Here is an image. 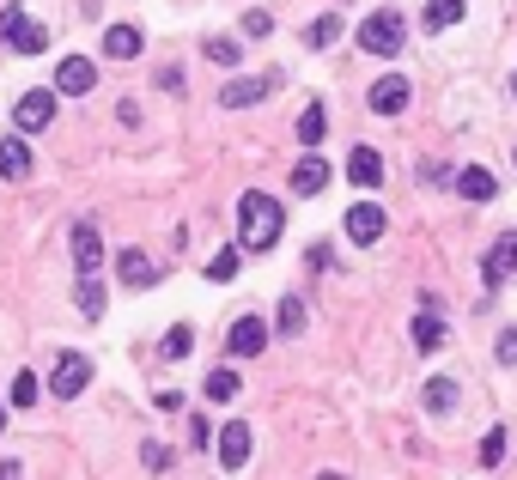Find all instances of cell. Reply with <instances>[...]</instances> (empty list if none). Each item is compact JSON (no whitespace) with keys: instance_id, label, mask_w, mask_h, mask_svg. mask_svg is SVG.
<instances>
[{"instance_id":"cell-1","label":"cell","mask_w":517,"mask_h":480,"mask_svg":"<svg viewBox=\"0 0 517 480\" xmlns=\"http://www.w3.org/2000/svg\"><path fill=\"white\" fill-rule=\"evenodd\" d=\"M280 225H286V207L274 201V195H262V189H250L244 201H238V250H274L280 244Z\"/></svg>"},{"instance_id":"cell-2","label":"cell","mask_w":517,"mask_h":480,"mask_svg":"<svg viewBox=\"0 0 517 480\" xmlns=\"http://www.w3.org/2000/svg\"><path fill=\"white\" fill-rule=\"evenodd\" d=\"M402 43H408V19L402 13H372L359 25V49L365 55H396Z\"/></svg>"},{"instance_id":"cell-3","label":"cell","mask_w":517,"mask_h":480,"mask_svg":"<svg viewBox=\"0 0 517 480\" xmlns=\"http://www.w3.org/2000/svg\"><path fill=\"white\" fill-rule=\"evenodd\" d=\"M0 43H7L13 55H43L49 49V31L25 19V7H0Z\"/></svg>"},{"instance_id":"cell-4","label":"cell","mask_w":517,"mask_h":480,"mask_svg":"<svg viewBox=\"0 0 517 480\" xmlns=\"http://www.w3.org/2000/svg\"><path fill=\"white\" fill-rule=\"evenodd\" d=\"M92 383V359L86 353H61L55 371H49V395H61V402H73V395H86Z\"/></svg>"},{"instance_id":"cell-5","label":"cell","mask_w":517,"mask_h":480,"mask_svg":"<svg viewBox=\"0 0 517 480\" xmlns=\"http://www.w3.org/2000/svg\"><path fill=\"white\" fill-rule=\"evenodd\" d=\"M92 86H98V61H92V55H67V61L55 67V92H61V98H86Z\"/></svg>"},{"instance_id":"cell-6","label":"cell","mask_w":517,"mask_h":480,"mask_svg":"<svg viewBox=\"0 0 517 480\" xmlns=\"http://www.w3.org/2000/svg\"><path fill=\"white\" fill-rule=\"evenodd\" d=\"M13 122H19V134H43L55 122V92H25L13 104Z\"/></svg>"},{"instance_id":"cell-7","label":"cell","mask_w":517,"mask_h":480,"mask_svg":"<svg viewBox=\"0 0 517 480\" xmlns=\"http://www.w3.org/2000/svg\"><path fill=\"white\" fill-rule=\"evenodd\" d=\"M262 347H268V323H262V316H238L232 335H226V353L232 359H256Z\"/></svg>"},{"instance_id":"cell-8","label":"cell","mask_w":517,"mask_h":480,"mask_svg":"<svg viewBox=\"0 0 517 480\" xmlns=\"http://www.w3.org/2000/svg\"><path fill=\"white\" fill-rule=\"evenodd\" d=\"M384 225H390V213H384L378 201H359V207L347 213V237H353V244H378Z\"/></svg>"},{"instance_id":"cell-9","label":"cell","mask_w":517,"mask_h":480,"mask_svg":"<svg viewBox=\"0 0 517 480\" xmlns=\"http://www.w3.org/2000/svg\"><path fill=\"white\" fill-rule=\"evenodd\" d=\"M323 189H329V158L305 152L299 165H292V195H299V201H311V195H323Z\"/></svg>"},{"instance_id":"cell-10","label":"cell","mask_w":517,"mask_h":480,"mask_svg":"<svg viewBox=\"0 0 517 480\" xmlns=\"http://www.w3.org/2000/svg\"><path fill=\"white\" fill-rule=\"evenodd\" d=\"M517 274V231H505L499 244L487 250V262H481V280H487V292L499 286V280H511Z\"/></svg>"},{"instance_id":"cell-11","label":"cell","mask_w":517,"mask_h":480,"mask_svg":"<svg viewBox=\"0 0 517 480\" xmlns=\"http://www.w3.org/2000/svg\"><path fill=\"white\" fill-rule=\"evenodd\" d=\"M98 262H104V237H98L92 219H80V225H73V268H80V274H98Z\"/></svg>"},{"instance_id":"cell-12","label":"cell","mask_w":517,"mask_h":480,"mask_svg":"<svg viewBox=\"0 0 517 480\" xmlns=\"http://www.w3.org/2000/svg\"><path fill=\"white\" fill-rule=\"evenodd\" d=\"M408 92H414V86H408L402 73H384L378 86H372V110H378V116H402V110H408Z\"/></svg>"},{"instance_id":"cell-13","label":"cell","mask_w":517,"mask_h":480,"mask_svg":"<svg viewBox=\"0 0 517 480\" xmlns=\"http://www.w3.org/2000/svg\"><path fill=\"white\" fill-rule=\"evenodd\" d=\"M274 86H280L274 73H268V79H232V86L219 92V104H226V110H250V104H256V98H268Z\"/></svg>"},{"instance_id":"cell-14","label":"cell","mask_w":517,"mask_h":480,"mask_svg":"<svg viewBox=\"0 0 517 480\" xmlns=\"http://www.w3.org/2000/svg\"><path fill=\"white\" fill-rule=\"evenodd\" d=\"M347 177H353L359 189H378V183H384V158H378V146H353Z\"/></svg>"},{"instance_id":"cell-15","label":"cell","mask_w":517,"mask_h":480,"mask_svg":"<svg viewBox=\"0 0 517 480\" xmlns=\"http://www.w3.org/2000/svg\"><path fill=\"white\" fill-rule=\"evenodd\" d=\"M250 444H256V438H250V426H244V420H232L226 432H219V462H226V468H244V462H250Z\"/></svg>"},{"instance_id":"cell-16","label":"cell","mask_w":517,"mask_h":480,"mask_svg":"<svg viewBox=\"0 0 517 480\" xmlns=\"http://www.w3.org/2000/svg\"><path fill=\"white\" fill-rule=\"evenodd\" d=\"M457 189H463V201H493L499 195V177L487 165H469V171H457Z\"/></svg>"},{"instance_id":"cell-17","label":"cell","mask_w":517,"mask_h":480,"mask_svg":"<svg viewBox=\"0 0 517 480\" xmlns=\"http://www.w3.org/2000/svg\"><path fill=\"white\" fill-rule=\"evenodd\" d=\"M0 177H7V183L31 177V146L25 140H0Z\"/></svg>"},{"instance_id":"cell-18","label":"cell","mask_w":517,"mask_h":480,"mask_svg":"<svg viewBox=\"0 0 517 480\" xmlns=\"http://www.w3.org/2000/svg\"><path fill=\"white\" fill-rule=\"evenodd\" d=\"M445 335H451L445 316H432V310L414 316V347H420V353H438V347H445Z\"/></svg>"},{"instance_id":"cell-19","label":"cell","mask_w":517,"mask_h":480,"mask_svg":"<svg viewBox=\"0 0 517 480\" xmlns=\"http://www.w3.org/2000/svg\"><path fill=\"white\" fill-rule=\"evenodd\" d=\"M122 286H159V262H146V250H122Z\"/></svg>"},{"instance_id":"cell-20","label":"cell","mask_w":517,"mask_h":480,"mask_svg":"<svg viewBox=\"0 0 517 480\" xmlns=\"http://www.w3.org/2000/svg\"><path fill=\"white\" fill-rule=\"evenodd\" d=\"M104 55H110V61H134V55H140V31H134V25H110V31H104Z\"/></svg>"},{"instance_id":"cell-21","label":"cell","mask_w":517,"mask_h":480,"mask_svg":"<svg viewBox=\"0 0 517 480\" xmlns=\"http://www.w3.org/2000/svg\"><path fill=\"white\" fill-rule=\"evenodd\" d=\"M469 13V0H426V31H451Z\"/></svg>"},{"instance_id":"cell-22","label":"cell","mask_w":517,"mask_h":480,"mask_svg":"<svg viewBox=\"0 0 517 480\" xmlns=\"http://www.w3.org/2000/svg\"><path fill=\"white\" fill-rule=\"evenodd\" d=\"M426 408H432V414H451V408H457V383H451V377H432V383H426Z\"/></svg>"},{"instance_id":"cell-23","label":"cell","mask_w":517,"mask_h":480,"mask_svg":"<svg viewBox=\"0 0 517 480\" xmlns=\"http://www.w3.org/2000/svg\"><path fill=\"white\" fill-rule=\"evenodd\" d=\"M201 389H207V402H238V389H244V383H238V371H213Z\"/></svg>"},{"instance_id":"cell-24","label":"cell","mask_w":517,"mask_h":480,"mask_svg":"<svg viewBox=\"0 0 517 480\" xmlns=\"http://www.w3.org/2000/svg\"><path fill=\"white\" fill-rule=\"evenodd\" d=\"M80 316H104V280H92V274H80Z\"/></svg>"},{"instance_id":"cell-25","label":"cell","mask_w":517,"mask_h":480,"mask_svg":"<svg viewBox=\"0 0 517 480\" xmlns=\"http://www.w3.org/2000/svg\"><path fill=\"white\" fill-rule=\"evenodd\" d=\"M335 37H341V13H323V19L305 31V43H311V49H329Z\"/></svg>"},{"instance_id":"cell-26","label":"cell","mask_w":517,"mask_h":480,"mask_svg":"<svg viewBox=\"0 0 517 480\" xmlns=\"http://www.w3.org/2000/svg\"><path fill=\"white\" fill-rule=\"evenodd\" d=\"M323 134H329V116H323V104H311V110L299 116V140H305V146H317Z\"/></svg>"},{"instance_id":"cell-27","label":"cell","mask_w":517,"mask_h":480,"mask_svg":"<svg viewBox=\"0 0 517 480\" xmlns=\"http://www.w3.org/2000/svg\"><path fill=\"white\" fill-rule=\"evenodd\" d=\"M37 395H43L37 371H19V377H13V408H37Z\"/></svg>"},{"instance_id":"cell-28","label":"cell","mask_w":517,"mask_h":480,"mask_svg":"<svg viewBox=\"0 0 517 480\" xmlns=\"http://www.w3.org/2000/svg\"><path fill=\"white\" fill-rule=\"evenodd\" d=\"M207 61H219V67H238V61H244V49H238L232 37H207Z\"/></svg>"},{"instance_id":"cell-29","label":"cell","mask_w":517,"mask_h":480,"mask_svg":"<svg viewBox=\"0 0 517 480\" xmlns=\"http://www.w3.org/2000/svg\"><path fill=\"white\" fill-rule=\"evenodd\" d=\"M189 341H195V329H189V323H177V329L165 335V359H189Z\"/></svg>"},{"instance_id":"cell-30","label":"cell","mask_w":517,"mask_h":480,"mask_svg":"<svg viewBox=\"0 0 517 480\" xmlns=\"http://www.w3.org/2000/svg\"><path fill=\"white\" fill-rule=\"evenodd\" d=\"M499 456H505V426H493L481 438V468H499Z\"/></svg>"},{"instance_id":"cell-31","label":"cell","mask_w":517,"mask_h":480,"mask_svg":"<svg viewBox=\"0 0 517 480\" xmlns=\"http://www.w3.org/2000/svg\"><path fill=\"white\" fill-rule=\"evenodd\" d=\"M280 329H286V335L305 329V304H299V298H280Z\"/></svg>"},{"instance_id":"cell-32","label":"cell","mask_w":517,"mask_h":480,"mask_svg":"<svg viewBox=\"0 0 517 480\" xmlns=\"http://www.w3.org/2000/svg\"><path fill=\"white\" fill-rule=\"evenodd\" d=\"M238 274V250H219L213 262H207V280H232Z\"/></svg>"},{"instance_id":"cell-33","label":"cell","mask_w":517,"mask_h":480,"mask_svg":"<svg viewBox=\"0 0 517 480\" xmlns=\"http://www.w3.org/2000/svg\"><path fill=\"white\" fill-rule=\"evenodd\" d=\"M140 462H146V468H171V450H165V444H146Z\"/></svg>"},{"instance_id":"cell-34","label":"cell","mask_w":517,"mask_h":480,"mask_svg":"<svg viewBox=\"0 0 517 480\" xmlns=\"http://www.w3.org/2000/svg\"><path fill=\"white\" fill-rule=\"evenodd\" d=\"M207 438H213V426H207V420H201V414H189V444H195V450H201V444H207Z\"/></svg>"},{"instance_id":"cell-35","label":"cell","mask_w":517,"mask_h":480,"mask_svg":"<svg viewBox=\"0 0 517 480\" xmlns=\"http://www.w3.org/2000/svg\"><path fill=\"white\" fill-rule=\"evenodd\" d=\"M244 31H250V37H268V31H274V19H268V13H250V19H244Z\"/></svg>"},{"instance_id":"cell-36","label":"cell","mask_w":517,"mask_h":480,"mask_svg":"<svg viewBox=\"0 0 517 480\" xmlns=\"http://www.w3.org/2000/svg\"><path fill=\"white\" fill-rule=\"evenodd\" d=\"M499 359H505V365H517V329H505V335H499Z\"/></svg>"},{"instance_id":"cell-37","label":"cell","mask_w":517,"mask_h":480,"mask_svg":"<svg viewBox=\"0 0 517 480\" xmlns=\"http://www.w3.org/2000/svg\"><path fill=\"white\" fill-rule=\"evenodd\" d=\"M0 432H7V408H0Z\"/></svg>"},{"instance_id":"cell-38","label":"cell","mask_w":517,"mask_h":480,"mask_svg":"<svg viewBox=\"0 0 517 480\" xmlns=\"http://www.w3.org/2000/svg\"><path fill=\"white\" fill-rule=\"evenodd\" d=\"M511 98H517V73H511Z\"/></svg>"}]
</instances>
